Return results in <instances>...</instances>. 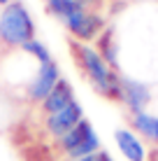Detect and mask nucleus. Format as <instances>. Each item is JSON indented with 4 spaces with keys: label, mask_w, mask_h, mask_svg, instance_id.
<instances>
[{
    "label": "nucleus",
    "mask_w": 158,
    "mask_h": 161,
    "mask_svg": "<svg viewBox=\"0 0 158 161\" xmlns=\"http://www.w3.org/2000/svg\"><path fill=\"white\" fill-rule=\"evenodd\" d=\"M72 52L77 56V63L81 65V70L91 80V84L105 98L121 101V75H116L112 70V65H107V61L98 54V49L89 47V44L72 42Z\"/></svg>",
    "instance_id": "nucleus-1"
},
{
    "label": "nucleus",
    "mask_w": 158,
    "mask_h": 161,
    "mask_svg": "<svg viewBox=\"0 0 158 161\" xmlns=\"http://www.w3.org/2000/svg\"><path fill=\"white\" fill-rule=\"evenodd\" d=\"M33 35H35V24H33L28 9L21 3L5 5L3 14H0V40L23 47L28 40H33Z\"/></svg>",
    "instance_id": "nucleus-2"
},
{
    "label": "nucleus",
    "mask_w": 158,
    "mask_h": 161,
    "mask_svg": "<svg viewBox=\"0 0 158 161\" xmlns=\"http://www.w3.org/2000/svg\"><path fill=\"white\" fill-rule=\"evenodd\" d=\"M58 145L70 159H84L100 152V138L95 136L89 119H81L74 129H70L63 138H58Z\"/></svg>",
    "instance_id": "nucleus-3"
},
{
    "label": "nucleus",
    "mask_w": 158,
    "mask_h": 161,
    "mask_svg": "<svg viewBox=\"0 0 158 161\" xmlns=\"http://www.w3.org/2000/svg\"><path fill=\"white\" fill-rule=\"evenodd\" d=\"M58 80H61V70H58V65L54 61L40 63V68H37V73H35V77H33V82L28 86V98L35 101V103H42L51 93V89L56 86Z\"/></svg>",
    "instance_id": "nucleus-4"
},
{
    "label": "nucleus",
    "mask_w": 158,
    "mask_h": 161,
    "mask_svg": "<svg viewBox=\"0 0 158 161\" xmlns=\"http://www.w3.org/2000/svg\"><path fill=\"white\" fill-rule=\"evenodd\" d=\"M81 119H84V108H81V103L72 101L68 108L58 110V112H54V114H47V131L51 133L54 138H63L65 133L70 129H74Z\"/></svg>",
    "instance_id": "nucleus-5"
},
{
    "label": "nucleus",
    "mask_w": 158,
    "mask_h": 161,
    "mask_svg": "<svg viewBox=\"0 0 158 161\" xmlns=\"http://www.w3.org/2000/svg\"><path fill=\"white\" fill-rule=\"evenodd\" d=\"M121 103L126 105L133 114L144 112L146 105L151 103V91L144 82L133 80V77H121Z\"/></svg>",
    "instance_id": "nucleus-6"
},
{
    "label": "nucleus",
    "mask_w": 158,
    "mask_h": 161,
    "mask_svg": "<svg viewBox=\"0 0 158 161\" xmlns=\"http://www.w3.org/2000/svg\"><path fill=\"white\" fill-rule=\"evenodd\" d=\"M63 24L68 26V31L81 42L98 37V33H100V28H102V19L100 16L98 14H89V12H84V9H79V12H74L72 16H68Z\"/></svg>",
    "instance_id": "nucleus-7"
},
{
    "label": "nucleus",
    "mask_w": 158,
    "mask_h": 161,
    "mask_svg": "<svg viewBox=\"0 0 158 161\" xmlns=\"http://www.w3.org/2000/svg\"><path fill=\"white\" fill-rule=\"evenodd\" d=\"M114 140H116L119 152L128 161H146V149L137 136L130 129H116L114 131Z\"/></svg>",
    "instance_id": "nucleus-8"
},
{
    "label": "nucleus",
    "mask_w": 158,
    "mask_h": 161,
    "mask_svg": "<svg viewBox=\"0 0 158 161\" xmlns=\"http://www.w3.org/2000/svg\"><path fill=\"white\" fill-rule=\"evenodd\" d=\"M74 101V91H72V84H70L68 80H58L56 82V86L51 89V93L42 101V110H44L47 114H54V112H58V110H63V108H68L70 103Z\"/></svg>",
    "instance_id": "nucleus-9"
},
{
    "label": "nucleus",
    "mask_w": 158,
    "mask_h": 161,
    "mask_svg": "<svg viewBox=\"0 0 158 161\" xmlns=\"http://www.w3.org/2000/svg\"><path fill=\"white\" fill-rule=\"evenodd\" d=\"M47 7L51 14H56L58 19H68V16H72L74 12H79V9H84V3L81 0H47Z\"/></svg>",
    "instance_id": "nucleus-10"
},
{
    "label": "nucleus",
    "mask_w": 158,
    "mask_h": 161,
    "mask_svg": "<svg viewBox=\"0 0 158 161\" xmlns=\"http://www.w3.org/2000/svg\"><path fill=\"white\" fill-rule=\"evenodd\" d=\"M130 121H133V129L137 133H142V136L151 138L154 140V131H156V117L149 112H137L130 117Z\"/></svg>",
    "instance_id": "nucleus-11"
},
{
    "label": "nucleus",
    "mask_w": 158,
    "mask_h": 161,
    "mask_svg": "<svg viewBox=\"0 0 158 161\" xmlns=\"http://www.w3.org/2000/svg\"><path fill=\"white\" fill-rule=\"evenodd\" d=\"M23 52L30 54V56H35L40 63H49V61H51V54H49V49H47L40 40H35V37L23 44Z\"/></svg>",
    "instance_id": "nucleus-12"
},
{
    "label": "nucleus",
    "mask_w": 158,
    "mask_h": 161,
    "mask_svg": "<svg viewBox=\"0 0 158 161\" xmlns=\"http://www.w3.org/2000/svg\"><path fill=\"white\" fill-rule=\"evenodd\" d=\"M95 161H112V157H110L107 152H102V149H100V152H95Z\"/></svg>",
    "instance_id": "nucleus-13"
},
{
    "label": "nucleus",
    "mask_w": 158,
    "mask_h": 161,
    "mask_svg": "<svg viewBox=\"0 0 158 161\" xmlns=\"http://www.w3.org/2000/svg\"><path fill=\"white\" fill-rule=\"evenodd\" d=\"M154 142H158V117H156V131H154Z\"/></svg>",
    "instance_id": "nucleus-14"
},
{
    "label": "nucleus",
    "mask_w": 158,
    "mask_h": 161,
    "mask_svg": "<svg viewBox=\"0 0 158 161\" xmlns=\"http://www.w3.org/2000/svg\"><path fill=\"white\" fill-rule=\"evenodd\" d=\"M0 3H3V5H7V3H9V0H0Z\"/></svg>",
    "instance_id": "nucleus-15"
}]
</instances>
